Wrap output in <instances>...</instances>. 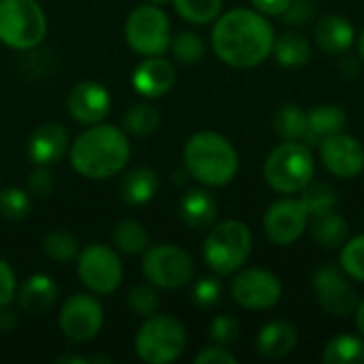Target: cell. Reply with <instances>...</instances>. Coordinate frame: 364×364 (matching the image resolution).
Segmentation results:
<instances>
[{"instance_id":"obj_1","label":"cell","mask_w":364,"mask_h":364,"mask_svg":"<svg viewBox=\"0 0 364 364\" xmlns=\"http://www.w3.org/2000/svg\"><path fill=\"white\" fill-rule=\"evenodd\" d=\"M275 28L256 9H230L213 21L211 45L215 55L232 68L260 66L275 43Z\"/></svg>"},{"instance_id":"obj_2","label":"cell","mask_w":364,"mask_h":364,"mask_svg":"<svg viewBox=\"0 0 364 364\" xmlns=\"http://www.w3.org/2000/svg\"><path fill=\"white\" fill-rule=\"evenodd\" d=\"M130 160V143L124 130L111 124H94L70 145L73 168L87 179L115 177Z\"/></svg>"},{"instance_id":"obj_3","label":"cell","mask_w":364,"mask_h":364,"mask_svg":"<svg viewBox=\"0 0 364 364\" xmlns=\"http://www.w3.org/2000/svg\"><path fill=\"white\" fill-rule=\"evenodd\" d=\"M186 173L203 186L224 188L239 171V154L235 145L213 130L194 132L183 147Z\"/></svg>"},{"instance_id":"obj_4","label":"cell","mask_w":364,"mask_h":364,"mask_svg":"<svg viewBox=\"0 0 364 364\" xmlns=\"http://www.w3.org/2000/svg\"><path fill=\"white\" fill-rule=\"evenodd\" d=\"M264 181L277 194H301L316 175V158L303 141L279 143L264 160Z\"/></svg>"},{"instance_id":"obj_5","label":"cell","mask_w":364,"mask_h":364,"mask_svg":"<svg viewBox=\"0 0 364 364\" xmlns=\"http://www.w3.org/2000/svg\"><path fill=\"white\" fill-rule=\"evenodd\" d=\"M252 254V230L241 220L213 224L203 243L205 264L220 277L237 273Z\"/></svg>"},{"instance_id":"obj_6","label":"cell","mask_w":364,"mask_h":364,"mask_svg":"<svg viewBox=\"0 0 364 364\" xmlns=\"http://www.w3.org/2000/svg\"><path fill=\"white\" fill-rule=\"evenodd\" d=\"M188 346L186 326L164 314H154L141 326L134 339V350L139 358L147 364L175 363Z\"/></svg>"},{"instance_id":"obj_7","label":"cell","mask_w":364,"mask_h":364,"mask_svg":"<svg viewBox=\"0 0 364 364\" xmlns=\"http://www.w3.org/2000/svg\"><path fill=\"white\" fill-rule=\"evenodd\" d=\"M47 34V17L36 0H0V41L17 51L34 49Z\"/></svg>"},{"instance_id":"obj_8","label":"cell","mask_w":364,"mask_h":364,"mask_svg":"<svg viewBox=\"0 0 364 364\" xmlns=\"http://www.w3.org/2000/svg\"><path fill=\"white\" fill-rule=\"evenodd\" d=\"M126 41L141 55H164L171 49V21L166 13L149 2L136 6L126 19Z\"/></svg>"},{"instance_id":"obj_9","label":"cell","mask_w":364,"mask_h":364,"mask_svg":"<svg viewBox=\"0 0 364 364\" xmlns=\"http://www.w3.org/2000/svg\"><path fill=\"white\" fill-rule=\"evenodd\" d=\"M143 275L156 288L177 290L194 277V260L183 247L160 243L145 250Z\"/></svg>"},{"instance_id":"obj_10","label":"cell","mask_w":364,"mask_h":364,"mask_svg":"<svg viewBox=\"0 0 364 364\" xmlns=\"http://www.w3.org/2000/svg\"><path fill=\"white\" fill-rule=\"evenodd\" d=\"M311 290L322 311L333 318L354 316L360 301L350 277L335 262H324L311 273Z\"/></svg>"},{"instance_id":"obj_11","label":"cell","mask_w":364,"mask_h":364,"mask_svg":"<svg viewBox=\"0 0 364 364\" xmlns=\"http://www.w3.org/2000/svg\"><path fill=\"white\" fill-rule=\"evenodd\" d=\"M77 273L92 294H113L122 286L124 269L119 256L109 245L92 243L77 256Z\"/></svg>"},{"instance_id":"obj_12","label":"cell","mask_w":364,"mask_h":364,"mask_svg":"<svg viewBox=\"0 0 364 364\" xmlns=\"http://www.w3.org/2000/svg\"><path fill=\"white\" fill-rule=\"evenodd\" d=\"M282 282L275 273L267 269H243L232 277L230 294L232 301L250 311H267L273 309L282 301Z\"/></svg>"},{"instance_id":"obj_13","label":"cell","mask_w":364,"mask_h":364,"mask_svg":"<svg viewBox=\"0 0 364 364\" xmlns=\"http://www.w3.org/2000/svg\"><path fill=\"white\" fill-rule=\"evenodd\" d=\"M309 211L305 207V203L301 200V196H284L279 200H275L264 218H262V228L264 235L271 243L275 245H292L296 243L309 228Z\"/></svg>"},{"instance_id":"obj_14","label":"cell","mask_w":364,"mask_h":364,"mask_svg":"<svg viewBox=\"0 0 364 364\" xmlns=\"http://www.w3.org/2000/svg\"><path fill=\"white\" fill-rule=\"evenodd\" d=\"M105 324V311L96 296L75 294L70 296L60 311V331L66 339L83 343L94 339Z\"/></svg>"},{"instance_id":"obj_15","label":"cell","mask_w":364,"mask_h":364,"mask_svg":"<svg viewBox=\"0 0 364 364\" xmlns=\"http://www.w3.org/2000/svg\"><path fill=\"white\" fill-rule=\"evenodd\" d=\"M318 149L324 168L337 179H354L364 171L363 143L343 130L324 139Z\"/></svg>"},{"instance_id":"obj_16","label":"cell","mask_w":364,"mask_h":364,"mask_svg":"<svg viewBox=\"0 0 364 364\" xmlns=\"http://www.w3.org/2000/svg\"><path fill=\"white\" fill-rule=\"evenodd\" d=\"M66 107L75 122L83 126H94L105 122V117L109 115L111 94L98 81H81L68 92Z\"/></svg>"},{"instance_id":"obj_17","label":"cell","mask_w":364,"mask_h":364,"mask_svg":"<svg viewBox=\"0 0 364 364\" xmlns=\"http://www.w3.org/2000/svg\"><path fill=\"white\" fill-rule=\"evenodd\" d=\"M175 64L164 55H147L132 73V87L145 98H160L175 85Z\"/></svg>"},{"instance_id":"obj_18","label":"cell","mask_w":364,"mask_h":364,"mask_svg":"<svg viewBox=\"0 0 364 364\" xmlns=\"http://www.w3.org/2000/svg\"><path fill=\"white\" fill-rule=\"evenodd\" d=\"M68 151V132L62 124L49 122L38 126L28 141V158L36 166H51Z\"/></svg>"},{"instance_id":"obj_19","label":"cell","mask_w":364,"mask_h":364,"mask_svg":"<svg viewBox=\"0 0 364 364\" xmlns=\"http://www.w3.org/2000/svg\"><path fill=\"white\" fill-rule=\"evenodd\" d=\"M299 343V328L288 320L267 322L256 337V352L267 360H282L294 352Z\"/></svg>"},{"instance_id":"obj_20","label":"cell","mask_w":364,"mask_h":364,"mask_svg":"<svg viewBox=\"0 0 364 364\" xmlns=\"http://www.w3.org/2000/svg\"><path fill=\"white\" fill-rule=\"evenodd\" d=\"M314 41L328 55H346L356 43V30L343 15H324L316 21Z\"/></svg>"},{"instance_id":"obj_21","label":"cell","mask_w":364,"mask_h":364,"mask_svg":"<svg viewBox=\"0 0 364 364\" xmlns=\"http://www.w3.org/2000/svg\"><path fill=\"white\" fill-rule=\"evenodd\" d=\"M348 111L341 105H320L307 111V134L305 143L318 147L331 134H337L348 124Z\"/></svg>"},{"instance_id":"obj_22","label":"cell","mask_w":364,"mask_h":364,"mask_svg":"<svg viewBox=\"0 0 364 364\" xmlns=\"http://www.w3.org/2000/svg\"><path fill=\"white\" fill-rule=\"evenodd\" d=\"M179 215L192 230L211 228L218 218V200L209 190L192 188L179 200Z\"/></svg>"},{"instance_id":"obj_23","label":"cell","mask_w":364,"mask_h":364,"mask_svg":"<svg viewBox=\"0 0 364 364\" xmlns=\"http://www.w3.org/2000/svg\"><path fill=\"white\" fill-rule=\"evenodd\" d=\"M55 299H58V286L45 273L30 275L17 292L19 307L32 316H41V314L49 311L53 307Z\"/></svg>"},{"instance_id":"obj_24","label":"cell","mask_w":364,"mask_h":364,"mask_svg":"<svg viewBox=\"0 0 364 364\" xmlns=\"http://www.w3.org/2000/svg\"><path fill=\"white\" fill-rule=\"evenodd\" d=\"M307 230L311 232L314 241L320 247L331 250V252L333 250H339L350 239V224L335 209L324 211V213H318V215H311Z\"/></svg>"},{"instance_id":"obj_25","label":"cell","mask_w":364,"mask_h":364,"mask_svg":"<svg viewBox=\"0 0 364 364\" xmlns=\"http://www.w3.org/2000/svg\"><path fill=\"white\" fill-rule=\"evenodd\" d=\"M158 186H160V179H158L156 171H151L147 166H136L122 177L119 196L126 205L139 207V205L149 203L156 196Z\"/></svg>"},{"instance_id":"obj_26","label":"cell","mask_w":364,"mask_h":364,"mask_svg":"<svg viewBox=\"0 0 364 364\" xmlns=\"http://www.w3.org/2000/svg\"><path fill=\"white\" fill-rule=\"evenodd\" d=\"M311 43L305 34H299V32H286L282 36H275V43H273V58L277 60L279 66H286V68H296V66H303L309 62L311 58Z\"/></svg>"},{"instance_id":"obj_27","label":"cell","mask_w":364,"mask_h":364,"mask_svg":"<svg viewBox=\"0 0 364 364\" xmlns=\"http://www.w3.org/2000/svg\"><path fill=\"white\" fill-rule=\"evenodd\" d=\"M273 130L282 141H303L307 134V111L301 105H284L273 115Z\"/></svg>"},{"instance_id":"obj_28","label":"cell","mask_w":364,"mask_h":364,"mask_svg":"<svg viewBox=\"0 0 364 364\" xmlns=\"http://www.w3.org/2000/svg\"><path fill=\"white\" fill-rule=\"evenodd\" d=\"M326 364H364V337L360 335H337L328 339L322 352Z\"/></svg>"},{"instance_id":"obj_29","label":"cell","mask_w":364,"mask_h":364,"mask_svg":"<svg viewBox=\"0 0 364 364\" xmlns=\"http://www.w3.org/2000/svg\"><path fill=\"white\" fill-rule=\"evenodd\" d=\"M113 245L128 256L143 254L149 247V232L141 222L124 220L113 228Z\"/></svg>"},{"instance_id":"obj_30","label":"cell","mask_w":364,"mask_h":364,"mask_svg":"<svg viewBox=\"0 0 364 364\" xmlns=\"http://www.w3.org/2000/svg\"><path fill=\"white\" fill-rule=\"evenodd\" d=\"M160 111L149 102H136L124 113V130L134 136H149L160 128Z\"/></svg>"},{"instance_id":"obj_31","label":"cell","mask_w":364,"mask_h":364,"mask_svg":"<svg viewBox=\"0 0 364 364\" xmlns=\"http://www.w3.org/2000/svg\"><path fill=\"white\" fill-rule=\"evenodd\" d=\"M173 4L179 17H183L188 23L207 26L220 17L224 0H173Z\"/></svg>"},{"instance_id":"obj_32","label":"cell","mask_w":364,"mask_h":364,"mask_svg":"<svg viewBox=\"0 0 364 364\" xmlns=\"http://www.w3.org/2000/svg\"><path fill=\"white\" fill-rule=\"evenodd\" d=\"M43 250L47 254V258H51L58 264H66L73 258L79 256V241L73 232L66 230H53L45 237L43 241Z\"/></svg>"},{"instance_id":"obj_33","label":"cell","mask_w":364,"mask_h":364,"mask_svg":"<svg viewBox=\"0 0 364 364\" xmlns=\"http://www.w3.org/2000/svg\"><path fill=\"white\" fill-rule=\"evenodd\" d=\"M339 267L350 279L364 284V235L348 239L339 247Z\"/></svg>"},{"instance_id":"obj_34","label":"cell","mask_w":364,"mask_h":364,"mask_svg":"<svg viewBox=\"0 0 364 364\" xmlns=\"http://www.w3.org/2000/svg\"><path fill=\"white\" fill-rule=\"evenodd\" d=\"M301 200L305 203L309 215H318V213H324V211H331L337 207V192L326 181H311L301 192Z\"/></svg>"},{"instance_id":"obj_35","label":"cell","mask_w":364,"mask_h":364,"mask_svg":"<svg viewBox=\"0 0 364 364\" xmlns=\"http://www.w3.org/2000/svg\"><path fill=\"white\" fill-rule=\"evenodd\" d=\"M171 51L175 60L183 64H196L205 55V43L196 32H181L175 38H171Z\"/></svg>"},{"instance_id":"obj_36","label":"cell","mask_w":364,"mask_h":364,"mask_svg":"<svg viewBox=\"0 0 364 364\" xmlns=\"http://www.w3.org/2000/svg\"><path fill=\"white\" fill-rule=\"evenodd\" d=\"M30 207H32L30 192H23L19 188L0 190V215L9 220H23L30 213Z\"/></svg>"},{"instance_id":"obj_37","label":"cell","mask_w":364,"mask_h":364,"mask_svg":"<svg viewBox=\"0 0 364 364\" xmlns=\"http://www.w3.org/2000/svg\"><path fill=\"white\" fill-rule=\"evenodd\" d=\"M224 294V286L218 277L209 275V277H200L194 286H192V303L198 309H213Z\"/></svg>"},{"instance_id":"obj_38","label":"cell","mask_w":364,"mask_h":364,"mask_svg":"<svg viewBox=\"0 0 364 364\" xmlns=\"http://www.w3.org/2000/svg\"><path fill=\"white\" fill-rule=\"evenodd\" d=\"M128 307L141 318H149L160 307V296L151 286H134L128 294Z\"/></svg>"},{"instance_id":"obj_39","label":"cell","mask_w":364,"mask_h":364,"mask_svg":"<svg viewBox=\"0 0 364 364\" xmlns=\"http://www.w3.org/2000/svg\"><path fill=\"white\" fill-rule=\"evenodd\" d=\"M241 335V324L232 316H218L209 326V337L218 346H232Z\"/></svg>"},{"instance_id":"obj_40","label":"cell","mask_w":364,"mask_h":364,"mask_svg":"<svg viewBox=\"0 0 364 364\" xmlns=\"http://www.w3.org/2000/svg\"><path fill=\"white\" fill-rule=\"evenodd\" d=\"M53 190V175L47 166H36L30 175H28V192L30 196L36 198H45L49 196Z\"/></svg>"},{"instance_id":"obj_41","label":"cell","mask_w":364,"mask_h":364,"mask_svg":"<svg viewBox=\"0 0 364 364\" xmlns=\"http://www.w3.org/2000/svg\"><path fill=\"white\" fill-rule=\"evenodd\" d=\"M316 15V9L309 0H292V4L284 11V19L288 26H307Z\"/></svg>"},{"instance_id":"obj_42","label":"cell","mask_w":364,"mask_h":364,"mask_svg":"<svg viewBox=\"0 0 364 364\" xmlns=\"http://www.w3.org/2000/svg\"><path fill=\"white\" fill-rule=\"evenodd\" d=\"M196 364H237V356L226 348V346H209L203 348L196 356H194Z\"/></svg>"},{"instance_id":"obj_43","label":"cell","mask_w":364,"mask_h":364,"mask_svg":"<svg viewBox=\"0 0 364 364\" xmlns=\"http://www.w3.org/2000/svg\"><path fill=\"white\" fill-rule=\"evenodd\" d=\"M17 292V282H15V273L13 269L0 258V309L9 307L15 299Z\"/></svg>"},{"instance_id":"obj_44","label":"cell","mask_w":364,"mask_h":364,"mask_svg":"<svg viewBox=\"0 0 364 364\" xmlns=\"http://www.w3.org/2000/svg\"><path fill=\"white\" fill-rule=\"evenodd\" d=\"M256 11H260L267 17L284 15V11L292 4V0H250Z\"/></svg>"},{"instance_id":"obj_45","label":"cell","mask_w":364,"mask_h":364,"mask_svg":"<svg viewBox=\"0 0 364 364\" xmlns=\"http://www.w3.org/2000/svg\"><path fill=\"white\" fill-rule=\"evenodd\" d=\"M17 326V316L13 311H6V307L0 309V331L11 333Z\"/></svg>"},{"instance_id":"obj_46","label":"cell","mask_w":364,"mask_h":364,"mask_svg":"<svg viewBox=\"0 0 364 364\" xmlns=\"http://www.w3.org/2000/svg\"><path fill=\"white\" fill-rule=\"evenodd\" d=\"M354 322H356V331H358V335L364 337V299H360V301H358V305H356Z\"/></svg>"},{"instance_id":"obj_47","label":"cell","mask_w":364,"mask_h":364,"mask_svg":"<svg viewBox=\"0 0 364 364\" xmlns=\"http://www.w3.org/2000/svg\"><path fill=\"white\" fill-rule=\"evenodd\" d=\"M55 363H79V364H87V363H92L90 358H85V356H60Z\"/></svg>"},{"instance_id":"obj_48","label":"cell","mask_w":364,"mask_h":364,"mask_svg":"<svg viewBox=\"0 0 364 364\" xmlns=\"http://www.w3.org/2000/svg\"><path fill=\"white\" fill-rule=\"evenodd\" d=\"M356 43H358V53H360V58H363V60H364V28H363V30H360V34H358Z\"/></svg>"},{"instance_id":"obj_49","label":"cell","mask_w":364,"mask_h":364,"mask_svg":"<svg viewBox=\"0 0 364 364\" xmlns=\"http://www.w3.org/2000/svg\"><path fill=\"white\" fill-rule=\"evenodd\" d=\"M149 2H154V4H166V2H171V0H149Z\"/></svg>"}]
</instances>
